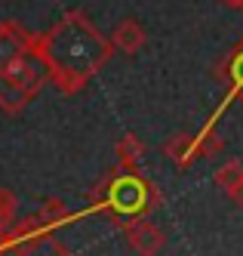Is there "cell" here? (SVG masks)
<instances>
[{"label": "cell", "instance_id": "cell-8", "mask_svg": "<svg viewBox=\"0 0 243 256\" xmlns=\"http://www.w3.org/2000/svg\"><path fill=\"white\" fill-rule=\"evenodd\" d=\"M108 40H111V46H114V50H120L123 56H136V52H142V46L148 44V34H145L142 22L123 19V22H117L114 34H111Z\"/></svg>", "mask_w": 243, "mask_h": 256}, {"label": "cell", "instance_id": "cell-13", "mask_svg": "<svg viewBox=\"0 0 243 256\" xmlns=\"http://www.w3.org/2000/svg\"><path fill=\"white\" fill-rule=\"evenodd\" d=\"M228 198H231V204H234V207H240V210H243V182H240L237 188H231V192H228Z\"/></svg>", "mask_w": 243, "mask_h": 256}, {"label": "cell", "instance_id": "cell-6", "mask_svg": "<svg viewBox=\"0 0 243 256\" xmlns=\"http://www.w3.org/2000/svg\"><path fill=\"white\" fill-rule=\"evenodd\" d=\"M123 238L139 256H157L166 247V234L151 222V219H136V222L123 226Z\"/></svg>", "mask_w": 243, "mask_h": 256}, {"label": "cell", "instance_id": "cell-15", "mask_svg": "<svg viewBox=\"0 0 243 256\" xmlns=\"http://www.w3.org/2000/svg\"><path fill=\"white\" fill-rule=\"evenodd\" d=\"M237 10H243V0H237Z\"/></svg>", "mask_w": 243, "mask_h": 256}, {"label": "cell", "instance_id": "cell-10", "mask_svg": "<svg viewBox=\"0 0 243 256\" xmlns=\"http://www.w3.org/2000/svg\"><path fill=\"white\" fill-rule=\"evenodd\" d=\"M37 216H40L49 228H62V226H68V222H74V219H77V216L68 210L65 200H59V198H46L43 207L37 210Z\"/></svg>", "mask_w": 243, "mask_h": 256}, {"label": "cell", "instance_id": "cell-7", "mask_svg": "<svg viewBox=\"0 0 243 256\" xmlns=\"http://www.w3.org/2000/svg\"><path fill=\"white\" fill-rule=\"evenodd\" d=\"M163 154L170 158L176 167H191L194 160H200L203 158V148H200V136L197 133H188V130H179V133H173L170 139L163 142Z\"/></svg>", "mask_w": 243, "mask_h": 256}, {"label": "cell", "instance_id": "cell-2", "mask_svg": "<svg viewBox=\"0 0 243 256\" xmlns=\"http://www.w3.org/2000/svg\"><path fill=\"white\" fill-rule=\"evenodd\" d=\"M43 84L49 74L34 56V34L18 22H0V108L22 114Z\"/></svg>", "mask_w": 243, "mask_h": 256}, {"label": "cell", "instance_id": "cell-5", "mask_svg": "<svg viewBox=\"0 0 243 256\" xmlns=\"http://www.w3.org/2000/svg\"><path fill=\"white\" fill-rule=\"evenodd\" d=\"M213 74H216V80H219L222 86H225L228 99L243 102V38L216 62Z\"/></svg>", "mask_w": 243, "mask_h": 256}, {"label": "cell", "instance_id": "cell-14", "mask_svg": "<svg viewBox=\"0 0 243 256\" xmlns=\"http://www.w3.org/2000/svg\"><path fill=\"white\" fill-rule=\"evenodd\" d=\"M222 4H228V6H234V10H237V0H222Z\"/></svg>", "mask_w": 243, "mask_h": 256}, {"label": "cell", "instance_id": "cell-12", "mask_svg": "<svg viewBox=\"0 0 243 256\" xmlns=\"http://www.w3.org/2000/svg\"><path fill=\"white\" fill-rule=\"evenodd\" d=\"M15 210H18V200L12 192L0 188V232H6L15 222Z\"/></svg>", "mask_w": 243, "mask_h": 256}, {"label": "cell", "instance_id": "cell-9", "mask_svg": "<svg viewBox=\"0 0 243 256\" xmlns=\"http://www.w3.org/2000/svg\"><path fill=\"white\" fill-rule=\"evenodd\" d=\"M114 154H117V167H129V170H139V164L145 158V142L136 133H123L114 142Z\"/></svg>", "mask_w": 243, "mask_h": 256}, {"label": "cell", "instance_id": "cell-11", "mask_svg": "<svg viewBox=\"0 0 243 256\" xmlns=\"http://www.w3.org/2000/svg\"><path fill=\"white\" fill-rule=\"evenodd\" d=\"M243 182V164L240 160H225L222 167L216 170V186L222 188V192H231V188H237Z\"/></svg>", "mask_w": 243, "mask_h": 256}, {"label": "cell", "instance_id": "cell-4", "mask_svg": "<svg viewBox=\"0 0 243 256\" xmlns=\"http://www.w3.org/2000/svg\"><path fill=\"white\" fill-rule=\"evenodd\" d=\"M0 256H77L71 253L59 238L55 228H49L40 216H28L9 226L6 241L0 247Z\"/></svg>", "mask_w": 243, "mask_h": 256}, {"label": "cell", "instance_id": "cell-3", "mask_svg": "<svg viewBox=\"0 0 243 256\" xmlns=\"http://www.w3.org/2000/svg\"><path fill=\"white\" fill-rule=\"evenodd\" d=\"M160 188L142 170L117 167L89 192V213H102L123 228L136 219H148L160 207Z\"/></svg>", "mask_w": 243, "mask_h": 256}, {"label": "cell", "instance_id": "cell-1", "mask_svg": "<svg viewBox=\"0 0 243 256\" xmlns=\"http://www.w3.org/2000/svg\"><path fill=\"white\" fill-rule=\"evenodd\" d=\"M34 56L59 93L77 96L111 62L114 46L83 10H68L49 31L34 34Z\"/></svg>", "mask_w": 243, "mask_h": 256}]
</instances>
